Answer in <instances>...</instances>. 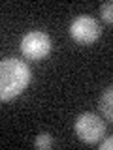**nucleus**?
I'll return each instance as SVG.
<instances>
[{"label":"nucleus","instance_id":"obj_7","mask_svg":"<svg viewBox=\"0 0 113 150\" xmlns=\"http://www.w3.org/2000/svg\"><path fill=\"white\" fill-rule=\"evenodd\" d=\"M100 11H102V19H104V21H106V23H113V2H111V0H107V2L102 4Z\"/></svg>","mask_w":113,"mask_h":150},{"label":"nucleus","instance_id":"obj_5","mask_svg":"<svg viewBox=\"0 0 113 150\" xmlns=\"http://www.w3.org/2000/svg\"><path fill=\"white\" fill-rule=\"evenodd\" d=\"M111 100H113V88L107 86L100 96V111L106 115V120H113V109H111Z\"/></svg>","mask_w":113,"mask_h":150},{"label":"nucleus","instance_id":"obj_6","mask_svg":"<svg viewBox=\"0 0 113 150\" xmlns=\"http://www.w3.org/2000/svg\"><path fill=\"white\" fill-rule=\"evenodd\" d=\"M34 146H36L38 150H49L51 146H53V137H51L47 131H41V133L36 135Z\"/></svg>","mask_w":113,"mask_h":150},{"label":"nucleus","instance_id":"obj_8","mask_svg":"<svg viewBox=\"0 0 113 150\" xmlns=\"http://www.w3.org/2000/svg\"><path fill=\"white\" fill-rule=\"evenodd\" d=\"M100 148H102V150H111V148H113V139H111V137H107V139L100 144Z\"/></svg>","mask_w":113,"mask_h":150},{"label":"nucleus","instance_id":"obj_3","mask_svg":"<svg viewBox=\"0 0 113 150\" xmlns=\"http://www.w3.org/2000/svg\"><path fill=\"white\" fill-rule=\"evenodd\" d=\"M51 51V38L45 32L32 30L23 36L21 40V53L28 60H41Z\"/></svg>","mask_w":113,"mask_h":150},{"label":"nucleus","instance_id":"obj_4","mask_svg":"<svg viewBox=\"0 0 113 150\" xmlns=\"http://www.w3.org/2000/svg\"><path fill=\"white\" fill-rule=\"evenodd\" d=\"M102 30L96 19H92L91 15H81L70 25V36L72 40H75L81 45H91L100 38Z\"/></svg>","mask_w":113,"mask_h":150},{"label":"nucleus","instance_id":"obj_1","mask_svg":"<svg viewBox=\"0 0 113 150\" xmlns=\"http://www.w3.org/2000/svg\"><path fill=\"white\" fill-rule=\"evenodd\" d=\"M30 69L23 60H0V101H9L19 96L30 83Z\"/></svg>","mask_w":113,"mask_h":150},{"label":"nucleus","instance_id":"obj_2","mask_svg":"<svg viewBox=\"0 0 113 150\" xmlns=\"http://www.w3.org/2000/svg\"><path fill=\"white\" fill-rule=\"evenodd\" d=\"M75 135L87 144H94L98 143L104 133H106V124L98 115L94 112H81L75 118Z\"/></svg>","mask_w":113,"mask_h":150}]
</instances>
